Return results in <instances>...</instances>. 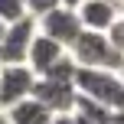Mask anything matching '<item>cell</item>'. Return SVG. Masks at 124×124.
I'll return each mask as SVG.
<instances>
[{
  "label": "cell",
  "mask_w": 124,
  "mask_h": 124,
  "mask_svg": "<svg viewBox=\"0 0 124 124\" xmlns=\"http://www.w3.org/2000/svg\"><path fill=\"white\" fill-rule=\"evenodd\" d=\"M82 98L95 101V105L108 108V111L121 114L124 111V72H98V69H78L75 78Z\"/></svg>",
  "instance_id": "1"
},
{
  "label": "cell",
  "mask_w": 124,
  "mask_h": 124,
  "mask_svg": "<svg viewBox=\"0 0 124 124\" xmlns=\"http://www.w3.org/2000/svg\"><path fill=\"white\" fill-rule=\"evenodd\" d=\"M78 69H98V72H124V56L111 46V39L105 33H82L78 43L69 52Z\"/></svg>",
  "instance_id": "2"
},
{
  "label": "cell",
  "mask_w": 124,
  "mask_h": 124,
  "mask_svg": "<svg viewBox=\"0 0 124 124\" xmlns=\"http://www.w3.org/2000/svg\"><path fill=\"white\" fill-rule=\"evenodd\" d=\"M36 36H39L36 16H26V20H20V23L7 26L3 43H0V65H26Z\"/></svg>",
  "instance_id": "3"
},
{
  "label": "cell",
  "mask_w": 124,
  "mask_h": 124,
  "mask_svg": "<svg viewBox=\"0 0 124 124\" xmlns=\"http://www.w3.org/2000/svg\"><path fill=\"white\" fill-rule=\"evenodd\" d=\"M36 23H39V33H43V36H49L52 43H59L62 49H69V52H72V46L78 43V36L85 33L78 10H65V7H56L52 13L39 16Z\"/></svg>",
  "instance_id": "4"
},
{
  "label": "cell",
  "mask_w": 124,
  "mask_h": 124,
  "mask_svg": "<svg viewBox=\"0 0 124 124\" xmlns=\"http://www.w3.org/2000/svg\"><path fill=\"white\" fill-rule=\"evenodd\" d=\"M33 92H36V72L30 65H0V108L3 111L33 98Z\"/></svg>",
  "instance_id": "5"
},
{
  "label": "cell",
  "mask_w": 124,
  "mask_h": 124,
  "mask_svg": "<svg viewBox=\"0 0 124 124\" xmlns=\"http://www.w3.org/2000/svg\"><path fill=\"white\" fill-rule=\"evenodd\" d=\"M33 98L39 101V105H46L56 118L62 114H75V108H78V88L72 85V82H56V78H36V92H33Z\"/></svg>",
  "instance_id": "6"
},
{
  "label": "cell",
  "mask_w": 124,
  "mask_h": 124,
  "mask_svg": "<svg viewBox=\"0 0 124 124\" xmlns=\"http://www.w3.org/2000/svg\"><path fill=\"white\" fill-rule=\"evenodd\" d=\"M78 16H82V26L88 33H108L118 23V16H124V13H121V7L114 0H88L78 10Z\"/></svg>",
  "instance_id": "7"
},
{
  "label": "cell",
  "mask_w": 124,
  "mask_h": 124,
  "mask_svg": "<svg viewBox=\"0 0 124 124\" xmlns=\"http://www.w3.org/2000/svg\"><path fill=\"white\" fill-rule=\"evenodd\" d=\"M65 56H69V49H62L59 43H52L49 36H43V33H39L36 43H33V49H30V62H26V65L36 72V78H43V75H49Z\"/></svg>",
  "instance_id": "8"
},
{
  "label": "cell",
  "mask_w": 124,
  "mask_h": 124,
  "mask_svg": "<svg viewBox=\"0 0 124 124\" xmlns=\"http://www.w3.org/2000/svg\"><path fill=\"white\" fill-rule=\"evenodd\" d=\"M7 118H10V124H52L56 114L46 105H39L36 98H26V101H20L16 108L7 111Z\"/></svg>",
  "instance_id": "9"
},
{
  "label": "cell",
  "mask_w": 124,
  "mask_h": 124,
  "mask_svg": "<svg viewBox=\"0 0 124 124\" xmlns=\"http://www.w3.org/2000/svg\"><path fill=\"white\" fill-rule=\"evenodd\" d=\"M26 16H30L26 0H0V23L3 26H13L20 20H26Z\"/></svg>",
  "instance_id": "10"
},
{
  "label": "cell",
  "mask_w": 124,
  "mask_h": 124,
  "mask_svg": "<svg viewBox=\"0 0 124 124\" xmlns=\"http://www.w3.org/2000/svg\"><path fill=\"white\" fill-rule=\"evenodd\" d=\"M26 7H30V16H46V13H52L56 7H62V0H26Z\"/></svg>",
  "instance_id": "11"
},
{
  "label": "cell",
  "mask_w": 124,
  "mask_h": 124,
  "mask_svg": "<svg viewBox=\"0 0 124 124\" xmlns=\"http://www.w3.org/2000/svg\"><path fill=\"white\" fill-rule=\"evenodd\" d=\"M105 36L111 39V46H114V49H118L121 56H124V16H118V23H114L111 30L105 33Z\"/></svg>",
  "instance_id": "12"
},
{
  "label": "cell",
  "mask_w": 124,
  "mask_h": 124,
  "mask_svg": "<svg viewBox=\"0 0 124 124\" xmlns=\"http://www.w3.org/2000/svg\"><path fill=\"white\" fill-rule=\"evenodd\" d=\"M85 3H88V0H62V7H65V10H82Z\"/></svg>",
  "instance_id": "13"
},
{
  "label": "cell",
  "mask_w": 124,
  "mask_h": 124,
  "mask_svg": "<svg viewBox=\"0 0 124 124\" xmlns=\"http://www.w3.org/2000/svg\"><path fill=\"white\" fill-rule=\"evenodd\" d=\"M52 124H78V118H75V114H62V118H56Z\"/></svg>",
  "instance_id": "14"
},
{
  "label": "cell",
  "mask_w": 124,
  "mask_h": 124,
  "mask_svg": "<svg viewBox=\"0 0 124 124\" xmlns=\"http://www.w3.org/2000/svg\"><path fill=\"white\" fill-rule=\"evenodd\" d=\"M0 124H10V118H7V111L0 108Z\"/></svg>",
  "instance_id": "15"
},
{
  "label": "cell",
  "mask_w": 124,
  "mask_h": 124,
  "mask_svg": "<svg viewBox=\"0 0 124 124\" xmlns=\"http://www.w3.org/2000/svg\"><path fill=\"white\" fill-rule=\"evenodd\" d=\"M114 124H124V111H121V114H114Z\"/></svg>",
  "instance_id": "16"
},
{
  "label": "cell",
  "mask_w": 124,
  "mask_h": 124,
  "mask_svg": "<svg viewBox=\"0 0 124 124\" xmlns=\"http://www.w3.org/2000/svg\"><path fill=\"white\" fill-rule=\"evenodd\" d=\"M3 33H7V26H3V23H0V43H3Z\"/></svg>",
  "instance_id": "17"
},
{
  "label": "cell",
  "mask_w": 124,
  "mask_h": 124,
  "mask_svg": "<svg viewBox=\"0 0 124 124\" xmlns=\"http://www.w3.org/2000/svg\"><path fill=\"white\" fill-rule=\"evenodd\" d=\"M114 3H118V7H121V10H124V0H114Z\"/></svg>",
  "instance_id": "18"
}]
</instances>
